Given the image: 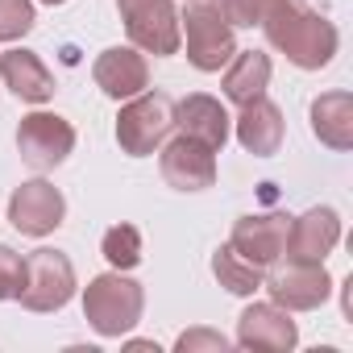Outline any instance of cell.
<instances>
[{
	"instance_id": "1",
	"label": "cell",
	"mask_w": 353,
	"mask_h": 353,
	"mask_svg": "<svg viewBox=\"0 0 353 353\" xmlns=\"http://www.w3.org/2000/svg\"><path fill=\"white\" fill-rule=\"evenodd\" d=\"M258 26L266 30V42L279 54H287V63H295L299 71L328 67L341 46L336 26L328 17H320L307 0H266Z\"/></svg>"
},
{
	"instance_id": "22",
	"label": "cell",
	"mask_w": 353,
	"mask_h": 353,
	"mask_svg": "<svg viewBox=\"0 0 353 353\" xmlns=\"http://www.w3.org/2000/svg\"><path fill=\"white\" fill-rule=\"evenodd\" d=\"M34 0H0V42H17L34 30Z\"/></svg>"
},
{
	"instance_id": "19",
	"label": "cell",
	"mask_w": 353,
	"mask_h": 353,
	"mask_svg": "<svg viewBox=\"0 0 353 353\" xmlns=\"http://www.w3.org/2000/svg\"><path fill=\"white\" fill-rule=\"evenodd\" d=\"M270 88V59L262 50H237L229 63H225V96L241 108L258 96H266Z\"/></svg>"
},
{
	"instance_id": "26",
	"label": "cell",
	"mask_w": 353,
	"mask_h": 353,
	"mask_svg": "<svg viewBox=\"0 0 353 353\" xmlns=\"http://www.w3.org/2000/svg\"><path fill=\"white\" fill-rule=\"evenodd\" d=\"M42 5H50V9H54V5H67V0H42Z\"/></svg>"
},
{
	"instance_id": "23",
	"label": "cell",
	"mask_w": 353,
	"mask_h": 353,
	"mask_svg": "<svg viewBox=\"0 0 353 353\" xmlns=\"http://www.w3.org/2000/svg\"><path fill=\"white\" fill-rule=\"evenodd\" d=\"M21 279H26V258H21L13 245H0V303H5V299H17Z\"/></svg>"
},
{
	"instance_id": "16",
	"label": "cell",
	"mask_w": 353,
	"mask_h": 353,
	"mask_svg": "<svg viewBox=\"0 0 353 353\" xmlns=\"http://www.w3.org/2000/svg\"><path fill=\"white\" fill-rule=\"evenodd\" d=\"M0 75H5V88L26 104H46L54 96V75L34 50H21V46L5 50L0 54Z\"/></svg>"
},
{
	"instance_id": "10",
	"label": "cell",
	"mask_w": 353,
	"mask_h": 353,
	"mask_svg": "<svg viewBox=\"0 0 353 353\" xmlns=\"http://www.w3.org/2000/svg\"><path fill=\"white\" fill-rule=\"evenodd\" d=\"M63 216H67V200L46 179L21 183L13 192V200H9V221H13V229L21 237H46V233H54L63 225Z\"/></svg>"
},
{
	"instance_id": "24",
	"label": "cell",
	"mask_w": 353,
	"mask_h": 353,
	"mask_svg": "<svg viewBox=\"0 0 353 353\" xmlns=\"http://www.w3.org/2000/svg\"><path fill=\"white\" fill-rule=\"evenodd\" d=\"M179 353H229V336L216 328H188L179 341H174Z\"/></svg>"
},
{
	"instance_id": "5",
	"label": "cell",
	"mask_w": 353,
	"mask_h": 353,
	"mask_svg": "<svg viewBox=\"0 0 353 353\" xmlns=\"http://www.w3.org/2000/svg\"><path fill=\"white\" fill-rule=\"evenodd\" d=\"M117 13L125 21L129 42L141 54L166 59V54H179V9L174 0H117Z\"/></svg>"
},
{
	"instance_id": "25",
	"label": "cell",
	"mask_w": 353,
	"mask_h": 353,
	"mask_svg": "<svg viewBox=\"0 0 353 353\" xmlns=\"http://www.w3.org/2000/svg\"><path fill=\"white\" fill-rule=\"evenodd\" d=\"M216 5H221L225 21H229L233 30H250V26H258V21H262L266 0H216Z\"/></svg>"
},
{
	"instance_id": "17",
	"label": "cell",
	"mask_w": 353,
	"mask_h": 353,
	"mask_svg": "<svg viewBox=\"0 0 353 353\" xmlns=\"http://www.w3.org/2000/svg\"><path fill=\"white\" fill-rule=\"evenodd\" d=\"M283 129H287L283 125V108L270 104L266 96L241 104V117H237V141H241V150H250L258 158H270L283 145Z\"/></svg>"
},
{
	"instance_id": "12",
	"label": "cell",
	"mask_w": 353,
	"mask_h": 353,
	"mask_svg": "<svg viewBox=\"0 0 353 353\" xmlns=\"http://www.w3.org/2000/svg\"><path fill=\"white\" fill-rule=\"evenodd\" d=\"M295 341H299V328H295L291 312L279 303H250L237 320V345L241 349L287 353V349H295Z\"/></svg>"
},
{
	"instance_id": "9",
	"label": "cell",
	"mask_w": 353,
	"mask_h": 353,
	"mask_svg": "<svg viewBox=\"0 0 353 353\" xmlns=\"http://www.w3.org/2000/svg\"><path fill=\"white\" fill-rule=\"evenodd\" d=\"M158 170L174 192H204V188L216 183V150L188 137V133H179V137L162 141Z\"/></svg>"
},
{
	"instance_id": "4",
	"label": "cell",
	"mask_w": 353,
	"mask_h": 353,
	"mask_svg": "<svg viewBox=\"0 0 353 353\" xmlns=\"http://www.w3.org/2000/svg\"><path fill=\"white\" fill-rule=\"evenodd\" d=\"M174 129V100L166 92H137L117 117V145L129 158L154 154Z\"/></svg>"
},
{
	"instance_id": "20",
	"label": "cell",
	"mask_w": 353,
	"mask_h": 353,
	"mask_svg": "<svg viewBox=\"0 0 353 353\" xmlns=\"http://www.w3.org/2000/svg\"><path fill=\"white\" fill-rule=\"evenodd\" d=\"M212 274L229 295H254V291H262V279H266V270L250 266L233 245H221L212 254Z\"/></svg>"
},
{
	"instance_id": "11",
	"label": "cell",
	"mask_w": 353,
	"mask_h": 353,
	"mask_svg": "<svg viewBox=\"0 0 353 353\" xmlns=\"http://www.w3.org/2000/svg\"><path fill=\"white\" fill-rule=\"evenodd\" d=\"M287 229H291V216L283 212H254V216H237L233 233H229V245L258 270H270L279 258H283V245H287Z\"/></svg>"
},
{
	"instance_id": "3",
	"label": "cell",
	"mask_w": 353,
	"mask_h": 353,
	"mask_svg": "<svg viewBox=\"0 0 353 353\" xmlns=\"http://www.w3.org/2000/svg\"><path fill=\"white\" fill-rule=\"evenodd\" d=\"M179 38L188 42V63L204 75L221 71L237 54L233 26L225 21L216 0H188L183 13H179Z\"/></svg>"
},
{
	"instance_id": "2",
	"label": "cell",
	"mask_w": 353,
	"mask_h": 353,
	"mask_svg": "<svg viewBox=\"0 0 353 353\" xmlns=\"http://www.w3.org/2000/svg\"><path fill=\"white\" fill-rule=\"evenodd\" d=\"M145 312V291L141 283L125 279V270L96 274L83 291V320L100 336H125Z\"/></svg>"
},
{
	"instance_id": "7",
	"label": "cell",
	"mask_w": 353,
	"mask_h": 353,
	"mask_svg": "<svg viewBox=\"0 0 353 353\" xmlns=\"http://www.w3.org/2000/svg\"><path fill=\"white\" fill-rule=\"evenodd\" d=\"M262 287L270 291V303L287 307V312H316L328 295H332V279L324 270V262H274L262 279Z\"/></svg>"
},
{
	"instance_id": "8",
	"label": "cell",
	"mask_w": 353,
	"mask_h": 353,
	"mask_svg": "<svg viewBox=\"0 0 353 353\" xmlns=\"http://www.w3.org/2000/svg\"><path fill=\"white\" fill-rule=\"evenodd\" d=\"M17 150H21V162L26 166L54 170L75 150V125L67 117H59V112H30V117H21Z\"/></svg>"
},
{
	"instance_id": "15",
	"label": "cell",
	"mask_w": 353,
	"mask_h": 353,
	"mask_svg": "<svg viewBox=\"0 0 353 353\" xmlns=\"http://www.w3.org/2000/svg\"><path fill=\"white\" fill-rule=\"evenodd\" d=\"M174 129L196 137V141H204V145H212V150H225L233 121H229V112H225V104L216 96L192 92V96H183L179 104H174Z\"/></svg>"
},
{
	"instance_id": "18",
	"label": "cell",
	"mask_w": 353,
	"mask_h": 353,
	"mask_svg": "<svg viewBox=\"0 0 353 353\" xmlns=\"http://www.w3.org/2000/svg\"><path fill=\"white\" fill-rule=\"evenodd\" d=\"M312 133L320 145L345 154L353 150V96L349 92H320L312 100Z\"/></svg>"
},
{
	"instance_id": "6",
	"label": "cell",
	"mask_w": 353,
	"mask_h": 353,
	"mask_svg": "<svg viewBox=\"0 0 353 353\" xmlns=\"http://www.w3.org/2000/svg\"><path fill=\"white\" fill-rule=\"evenodd\" d=\"M75 295V266L59 250H34L26 258V279H21V307L26 312H59Z\"/></svg>"
},
{
	"instance_id": "21",
	"label": "cell",
	"mask_w": 353,
	"mask_h": 353,
	"mask_svg": "<svg viewBox=\"0 0 353 353\" xmlns=\"http://www.w3.org/2000/svg\"><path fill=\"white\" fill-rule=\"evenodd\" d=\"M100 254L108 258L112 270H133L141 262V233L133 225H112L100 241Z\"/></svg>"
},
{
	"instance_id": "14",
	"label": "cell",
	"mask_w": 353,
	"mask_h": 353,
	"mask_svg": "<svg viewBox=\"0 0 353 353\" xmlns=\"http://www.w3.org/2000/svg\"><path fill=\"white\" fill-rule=\"evenodd\" d=\"M341 241V216L332 208H307L303 216H291L283 258L291 262H324Z\"/></svg>"
},
{
	"instance_id": "13",
	"label": "cell",
	"mask_w": 353,
	"mask_h": 353,
	"mask_svg": "<svg viewBox=\"0 0 353 353\" xmlns=\"http://www.w3.org/2000/svg\"><path fill=\"white\" fill-rule=\"evenodd\" d=\"M92 79L108 100H133L150 88V63L137 46H108L92 63Z\"/></svg>"
}]
</instances>
